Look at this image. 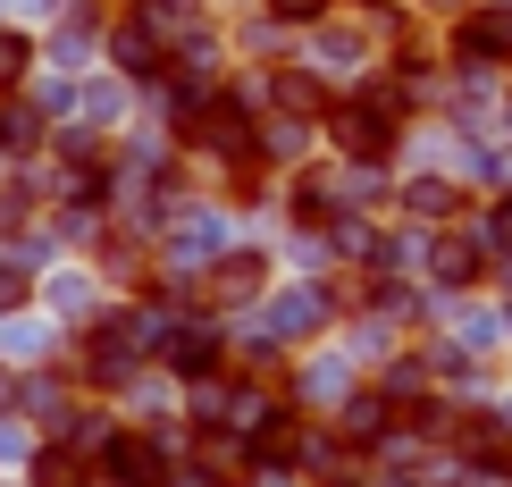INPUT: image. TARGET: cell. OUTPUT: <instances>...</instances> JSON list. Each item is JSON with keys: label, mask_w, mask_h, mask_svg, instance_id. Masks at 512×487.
<instances>
[{"label": "cell", "mask_w": 512, "mask_h": 487, "mask_svg": "<svg viewBox=\"0 0 512 487\" xmlns=\"http://www.w3.org/2000/svg\"><path fill=\"white\" fill-rule=\"evenodd\" d=\"M269 278H277V261L269 252H252V244H227L219 261H202L194 269V311H252V303H269Z\"/></svg>", "instance_id": "cell-3"}, {"label": "cell", "mask_w": 512, "mask_h": 487, "mask_svg": "<svg viewBox=\"0 0 512 487\" xmlns=\"http://www.w3.org/2000/svg\"><path fill=\"white\" fill-rule=\"evenodd\" d=\"M252 9H269L286 34H311V26H328V17L345 9V0H252Z\"/></svg>", "instance_id": "cell-9"}, {"label": "cell", "mask_w": 512, "mask_h": 487, "mask_svg": "<svg viewBox=\"0 0 512 487\" xmlns=\"http://www.w3.org/2000/svg\"><path fill=\"white\" fill-rule=\"evenodd\" d=\"M26 487H101V471H93V454H84V446H68V437H34Z\"/></svg>", "instance_id": "cell-6"}, {"label": "cell", "mask_w": 512, "mask_h": 487, "mask_svg": "<svg viewBox=\"0 0 512 487\" xmlns=\"http://www.w3.org/2000/svg\"><path fill=\"white\" fill-rule=\"evenodd\" d=\"M34 34H17V26H0V93H26V76H34Z\"/></svg>", "instance_id": "cell-8"}, {"label": "cell", "mask_w": 512, "mask_h": 487, "mask_svg": "<svg viewBox=\"0 0 512 487\" xmlns=\"http://www.w3.org/2000/svg\"><path fill=\"white\" fill-rule=\"evenodd\" d=\"M445 59H454V76H504L512 68V0H471L445 26Z\"/></svg>", "instance_id": "cell-2"}, {"label": "cell", "mask_w": 512, "mask_h": 487, "mask_svg": "<svg viewBox=\"0 0 512 487\" xmlns=\"http://www.w3.org/2000/svg\"><path fill=\"white\" fill-rule=\"evenodd\" d=\"M160 370L177 378V387H210V378L236 370V336L219 328V311H185V320H168V336H160Z\"/></svg>", "instance_id": "cell-1"}, {"label": "cell", "mask_w": 512, "mask_h": 487, "mask_svg": "<svg viewBox=\"0 0 512 487\" xmlns=\"http://www.w3.org/2000/svg\"><path fill=\"white\" fill-rule=\"evenodd\" d=\"M462 202H471V194H462L454 177H403V194H395V210L420 219V227H462V219H471Z\"/></svg>", "instance_id": "cell-5"}, {"label": "cell", "mask_w": 512, "mask_h": 487, "mask_svg": "<svg viewBox=\"0 0 512 487\" xmlns=\"http://www.w3.org/2000/svg\"><path fill=\"white\" fill-rule=\"evenodd\" d=\"M471 219H479V236H487V252H496V261L512 269V194H496V202H479Z\"/></svg>", "instance_id": "cell-10"}, {"label": "cell", "mask_w": 512, "mask_h": 487, "mask_svg": "<svg viewBox=\"0 0 512 487\" xmlns=\"http://www.w3.org/2000/svg\"><path fill=\"white\" fill-rule=\"evenodd\" d=\"M26 303H34V269L17 252H0V311H26Z\"/></svg>", "instance_id": "cell-11"}, {"label": "cell", "mask_w": 512, "mask_h": 487, "mask_svg": "<svg viewBox=\"0 0 512 487\" xmlns=\"http://www.w3.org/2000/svg\"><path fill=\"white\" fill-rule=\"evenodd\" d=\"M42 135H51V126H42V101H0V160H34L42 152Z\"/></svg>", "instance_id": "cell-7"}, {"label": "cell", "mask_w": 512, "mask_h": 487, "mask_svg": "<svg viewBox=\"0 0 512 487\" xmlns=\"http://www.w3.org/2000/svg\"><path fill=\"white\" fill-rule=\"evenodd\" d=\"M487 236H479V219H462V227H437L429 236V286L437 294H479L487 286Z\"/></svg>", "instance_id": "cell-4"}]
</instances>
